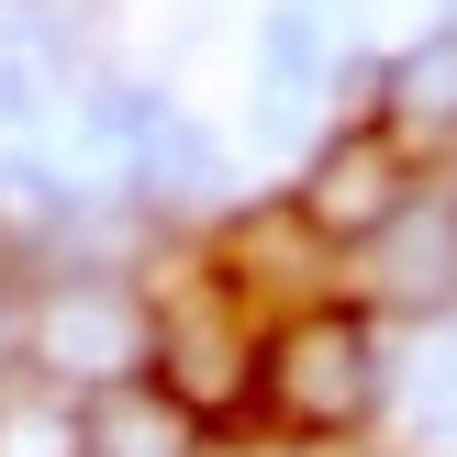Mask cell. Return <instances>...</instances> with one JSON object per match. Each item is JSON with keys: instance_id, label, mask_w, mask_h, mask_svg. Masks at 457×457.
<instances>
[{"instance_id": "cell-3", "label": "cell", "mask_w": 457, "mask_h": 457, "mask_svg": "<svg viewBox=\"0 0 457 457\" xmlns=\"http://www.w3.org/2000/svg\"><path fill=\"white\" fill-rule=\"evenodd\" d=\"M402 112H413V123H457V34L402 67Z\"/></svg>"}, {"instance_id": "cell-2", "label": "cell", "mask_w": 457, "mask_h": 457, "mask_svg": "<svg viewBox=\"0 0 457 457\" xmlns=\"http://www.w3.org/2000/svg\"><path fill=\"white\" fill-rule=\"evenodd\" d=\"M290 357H302V402H312V413H346V402L369 391V369H357V335H346V324L302 335V346H290Z\"/></svg>"}, {"instance_id": "cell-1", "label": "cell", "mask_w": 457, "mask_h": 457, "mask_svg": "<svg viewBox=\"0 0 457 457\" xmlns=\"http://www.w3.org/2000/svg\"><path fill=\"white\" fill-rule=\"evenodd\" d=\"M391 156H379V145H346V156H324V190H312V212H324V223H379V212H391Z\"/></svg>"}]
</instances>
